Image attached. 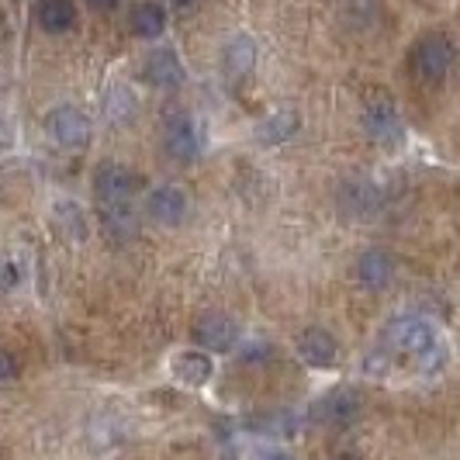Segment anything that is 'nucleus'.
Here are the masks:
<instances>
[{"instance_id":"f3484780","label":"nucleus","mask_w":460,"mask_h":460,"mask_svg":"<svg viewBox=\"0 0 460 460\" xmlns=\"http://www.w3.org/2000/svg\"><path fill=\"white\" fill-rule=\"evenodd\" d=\"M132 28H136V35H142V39L163 35V28H166V11H163V4H153V0L138 4L136 11H132Z\"/></svg>"},{"instance_id":"dca6fc26","label":"nucleus","mask_w":460,"mask_h":460,"mask_svg":"<svg viewBox=\"0 0 460 460\" xmlns=\"http://www.w3.org/2000/svg\"><path fill=\"white\" fill-rule=\"evenodd\" d=\"M250 429L267 439H288L295 433V415L280 412V409L277 412H260L250 419Z\"/></svg>"},{"instance_id":"393cba45","label":"nucleus","mask_w":460,"mask_h":460,"mask_svg":"<svg viewBox=\"0 0 460 460\" xmlns=\"http://www.w3.org/2000/svg\"><path fill=\"white\" fill-rule=\"evenodd\" d=\"M170 4H173V7H181V11H187V7H194L198 0H170Z\"/></svg>"},{"instance_id":"20e7f679","label":"nucleus","mask_w":460,"mask_h":460,"mask_svg":"<svg viewBox=\"0 0 460 460\" xmlns=\"http://www.w3.org/2000/svg\"><path fill=\"white\" fill-rule=\"evenodd\" d=\"M163 153L177 163H190L201 156V128L190 115H166L160 125Z\"/></svg>"},{"instance_id":"6ab92c4d","label":"nucleus","mask_w":460,"mask_h":460,"mask_svg":"<svg viewBox=\"0 0 460 460\" xmlns=\"http://www.w3.org/2000/svg\"><path fill=\"white\" fill-rule=\"evenodd\" d=\"M56 211H59V215H66V218H59L63 226H73V232H69V235H84V211H80V208H76V205H59Z\"/></svg>"},{"instance_id":"4be33fe9","label":"nucleus","mask_w":460,"mask_h":460,"mask_svg":"<svg viewBox=\"0 0 460 460\" xmlns=\"http://www.w3.org/2000/svg\"><path fill=\"white\" fill-rule=\"evenodd\" d=\"M253 460H295V457H291L284 447H274V443H267V447H256Z\"/></svg>"},{"instance_id":"423d86ee","label":"nucleus","mask_w":460,"mask_h":460,"mask_svg":"<svg viewBox=\"0 0 460 460\" xmlns=\"http://www.w3.org/2000/svg\"><path fill=\"white\" fill-rule=\"evenodd\" d=\"M146 211H149V218H153L156 226L173 229V226H181L187 218V194L173 184L153 187V190H149V201H146Z\"/></svg>"},{"instance_id":"5701e85b","label":"nucleus","mask_w":460,"mask_h":460,"mask_svg":"<svg viewBox=\"0 0 460 460\" xmlns=\"http://www.w3.org/2000/svg\"><path fill=\"white\" fill-rule=\"evenodd\" d=\"M87 4H91V7H97V11H111L118 0H87Z\"/></svg>"},{"instance_id":"1a4fd4ad","label":"nucleus","mask_w":460,"mask_h":460,"mask_svg":"<svg viewBox=\"0 0 460 460\" xmlns=\"http://www.w3.org/2000/svg\"><path fill=\"white\" fill-rule=\"evenodd\" d=\"M194 336H198V343L205 346V349L229 353L232 346L239 343L243 329H239V323H235V319H229V315H218V312H211V315H205L201 323L194 325Z\"/></svg>"},{"instance_id":"7ed1b4c3","label":"nucleus","mask_w":460,"mask_h":460,"mask_svg":"<svg viewBox=\"0 0 460 460\" xmlns=\"http://www.w3.org/2000/svg\"><path fill=\"white\" fill-rule=\"evenodd\" d=\"M454 42L443 31H426L422 39H415V46L409 49V73L419 84L437 87L447 80V73L454 66Z\"/></svg>"},{"instance_id":"ddd939ff","label":"nucleus","mask_w":460,"mask_h":460,"mask_svg":"<svg viewBox=\"0 0 460 460\" xmlns=\"http://www.w3.org/2000/svg\"><path fill=\"white\" fill-rule=\"evenodd\" d=\"M222 66L229 73L232 80H246L256 66V42L246 39V35H235L226 52H222Z\"/></svg>"},{"instance_id":"9b49d317","label":"nucleus","mask_w":460,"mask_h":460,"mask_svg":"<svg viewBox=\"0 0 460 460\" xmlns=\"http://www.w3.org/2000/svg\"><path fill=\"white\" fill-rule=\"evenodd\" d=\"M298 353L308 367L325 370L340 360V343H336L325 329H305L298 340Z\"/></svg>"},{"instance_id":"f8f14e48","label":"nucleus","mask_w":460,"mask_h":460,"mask_svg":"<svg viewBox=\"0 0 460 460\" xmlns=\"http://www.w3.org/2000/svg\"><path fill=\"white\" fill-rule=\"evenodd\" d=\"M357 280L367 291H385L394 280V260L385 250H367L357 260Z\"/></svg>"},{"instance_id":"39448f33","label":"nucleus","mask_w":460,"mask_h":460,"mask_svg":"<svg viewBox=\"0 0 460 460\" xmlns=\"http://www.w3.org/2000/svg\"><path fill=\"white\" fill-rule=\"evenodd\" d=\"M49 132H52V138H56L59 146L80 149V146H87V138H91V118L84 115L80 108H73V104H63V108H56V111L49 115Z\"/></svg>"},{"instance_id":"0eeeda50","label":"nucleus","mask_w":460,"mask_h":460,"mask_svg":"<svg viewBox=\"0 0 460 460\" xmlns=\"http://www.w3.org/2000/svg\"><path fill=\"white\" fill-rule=\"evenodd\" d=\"M357 415H360V394L353 388H336V392L323 394L319 405H315V419L325 426H336V429L353 426Z\"/></svg>"},{"instance_id":"f257e3e1","label":"nucleus","mask_w":460,"mask_h":460,"mask_svg":"<svg viewBox=\"0 0 460 460\" xmlns=\"http://www.w3.org/2000/svg\"><path fill=\"white\" fill-rule=\"evenodd\" d=\"M93 198L104 215V229L125 239L136 232V177L118 166V163H104L93 173Z\"/></svg>"},{"instance_id":"aec40b11","label":"nucleus","mask_w":460,"mask_h":460,"mask_svg":"<svg viewBox=\"0 0 460 460\" xmlns=\"http://www.w3.org/2000/svg\"><path fill=\"white\" fill-rule=\"evenodd\" d=\"M22 374V367H18V360L7 353V349H0V385H7V381H14Z\"/></svg>"},{"instance_id":"a211bd4d","label":"nucleus","mask_w":460,"mask_h":460,"mask_svg":"<svg viewBox=\"0 0 460 460\" xmlns=\"http://www.w3.org/2000/svg\"><path fill=\"white\" fill-rule=\"evenodd\" d=\"M298 125H301L298 111L280 108V111H274V115L260 125V138H263V142H284V138H291L298 132Z\"/></svg>"},{"instance_id":"b1692460","label":"nucleus","mask_w":460,"mask_h":460,"mask_svg":"<svg viewBox=\"0 0 460 460\" xmlns=\"http://www.w3.org/2000/svg\"><path fill=\"white\" fill-rule=\"evenodd\" d=\"M329 460H364L360 454H353V450H340V454H332Z\"/></svg>"},{"instance_id":"6e6552de","label":"nucleus","mask_w":460,"mask_h":460,"mask_svg":"<svg viewBox=\"0 0 460 460\" xmlns=\"http://www.w3.org/2000/svg\"><path fill=\"white\" fill-rule=\"evenodd\" d=\"M364 125L374 142H385V146H398L402 136H405V125H402V115L392 101H374L367 111H364Z\"/></svg>"},{"instance_id":"4468645a","label":"nucleus","mask_w":460,"mask_h":460,"mask_svg":"<svg viewBox=\"0 0 460 460\" xmlns=\"http://www.w3.org/2000/svg\"><path fill=\"white\" fill-rule=\"evenodd\" d=\"M35 18H39V24H42L46 31L63 35V31H69V28L76 24V4H73V0H39Z\"/></svg>"},{"instance_id":"2eb2a0df","label":"nucleus","mask_w":460,"mask_h":460,"mask_svg":"<svg viewBox=\"0 0 460 460\" xmlns=\"http://www.w3.org/2000/svg\"><path fill=\"white\" fill-rule=\"evenodd\" d=\"M173 377L181 385H190V388H201L211 381V357H205L201 349H187L173 360Z\"/></svg>"},{"instance_id":"412c9836","label":"nucleus","mask_w":460,"mask_h":460,"mask_svg":"<svg viewBox=\"0 0 460 460\" xmlns=\"http://www.w3.org/2000/svg\"><path fill=\"white\" fill-rule=\"evenodd\" d=\"M18 267H14V263H11V260H4V256H0V295H4V291H11V288H14V284H18Z\"/></svg>"},{"instance_id":"f03ea898","label":"nucleus","mask_w":460,"mask_h":460,"mask_svg":"<svg viewBox=\"0 0 460 460\" xmlns=\"http://www.w3.org/2000/svg\"><path fill=\"white\" fill-rule=\"evenodd\" d=\"M385 346L394 357H405L422 370H437L443 364V343L439 329L426 315H398L385 325Z\"/></svg>"},{"instance_id":"9d476101","label":"nucleus","mask_w":460,"mask_h":460,"mask_svg":"<svg viewBox=\"0 0 460 460\" xmlns=\"http://www.w3.org/2000/svg\"><path fill=\"white\" fill-rule=\"evenodd\" d=\"M142 76L153 84V87H166V91H177L184 84V66L177 59L173 49H153L142 63Z\"/></svg>"}]
</instances>
